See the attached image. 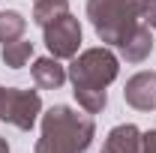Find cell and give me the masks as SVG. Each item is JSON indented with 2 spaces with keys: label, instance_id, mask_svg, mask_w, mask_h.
I'll use <instances>...</instances> for the list:
<instances>
[{
  "label": "cell",
  "instance_id": "1",
  "mask_svg": "<svg viewBox=\"0 0 156 153\" xmlns=\"http://www.w3.org/2000/svg\"><path fill=\"white\" fill-rule=\"evenodd\" d=\"M120 72V60L111 48H87L72 57L69 66V81H72V93H75L78 105L87 114H99L108 105V93L105 87L111 84Z\"/></svg>",
  "mask_w": 156,
  "mask_h": 153
},
{
  "label": "cell",
  "instance_id": "2",
  "mask_svg": "<svg viewBox=\"0 0 156 153\" xmlns=\"http://www.w3.org/2000/svg\"><path fill=\"white\" fill-rule=\"evenodd\" d=\"M96 135L93 117L78 114L69 105H51L42 114V138L33 153H84Z\"/></svg>",
  "mask_w": 156,
  "mask_h": 153
},
{
  "label": "cell",
  "instance_id": "3",
  "mask_svg": "<svg viewBox=\"0 0 156 153\" xmlns=\"http://www.w3.org/2000/svg\"><path fill=\"white\" fill-rule=\"evenodd\" d=\"M144 0H87V18L96 36L108 45H120L141 24Z\"/></svg>",
  "mask_w": 156,
  "mask_h": 153
},
{
  "label": "cell",
  "instance_id": "4",
  "mask_svg": "<svg viewBox=\"0 0 156 153\" xmlns=\"http://www.w3.org/2000/svg\"><path fill=\"white\" fill-rule=\"evenodd\" d=\"M42 114V99L36 90H21V87H6L3 102H0V120L12 123L21 132H30Z\"/></svg>",
  "mask_w": 156,
  "mask_h": 153
},
{
  "label": "cell",
  "instance_id": "5",
  "mask_svg": "<svg viewBox=\"0 0 156 153\" xmlns=\"http://www.w3.org/2000/svg\"><path fill=\"white\" fill-rule=\"evenodd\" d=\"M42 33H45V45H48L51 57L57 60H72L81 48V21L72 12H63L60 18L45 24Z\"/></svg>",
  "mask_w": 156,
  "mask_h": 153
},
{
  "label": "cell",
  "instance_id": "6",
  "mask_svg": "<svg viewBox=\"0 0 156 153\" xmlns=\"http://www.w3.org/2000/svg\"><path fill=\"white\" fill-rule=\"evenodd\" d=\"M126 105L138 111H153L156 108V72H135L123 87Z\"/></svg>",
  "mask_w": 156,
  "mask_h": 153
},
{
  "label": "cell",
  "instance_id": "7",
  "mask_svg": "<svg viewBox=\"0 0 156 153\" xmlns=\"http://www.w3.org/2000/svg\"><path fill=\"white\" fill-rule=\"evenodd\" d=\"M117 48H120V54H123L126 63H141V60H147L150 51H153V33H150V27L141 21Z\"/></svg>",
  "mask_w": 156,
  "mask_h": 153
},
{
  "label": "cell",
  "instance_id": "8",
  "mask_svg": "<svg viewBox=\"0 0 156 153\" xmlns=\"http://www.w3.org/2000/svg\"><path fill=\"white\" fill-rule=\"evenodd\" d=\"M102 153H141V129L135 123L114 126L102 144Z\"/></svg>",
  "mask_w": 156,
  "mask_h": 153
},
{
  "label": "cell",
  "instance_id": "9",
  "mask_svg": "<svg viewBox=\"0 0 156 153\" xmlns=\"http://www.w3.org/2000/svg\"><path fill=\"white\" fill-rule=\"evenodd\" d=\"M30 75H33V81H36V87H42V90H57V87H63V81H66V66H60L57 57H39L33 60V66H30Z\"/></svg>",
  "mask_w": 156,
  "mask_h": 153
},
{
  "label": "cell",
  "instance_id": "10",
  "mask_svg": "<svg viewBox=\"0 0 156 153\" xmlns=\"http://www.w3.org/2000/svg\"><path fill=\"white\" fill-rule=\"evenodd\" d=\"M24 27H27V18L21 12H15V9H3L0 12V42L3 45L21 39L24 36Z\"/></svg>",
  "mask_w": 156,
  "mask_h": 153
},
{
  "label": "cell",
  "instance_id": "11",
  "mask_svg": "<svg viewBox=\"0 0 156 153\" xmlns=\"http://www.w3.org/2000/svg\"><path fill=\"white\" fill-rule=\"evenodd\" d=\"M33 57V42H27V39L21 36L15 42H9V45H3V63L9 66V69H21V66H27V60Z\"/></svg>",
  "mask_w": 156,
  "mask_h": 153
},
{
  "label": "cell",
  "instance_id": "12",
  "mask_svg": "<svg viewBox=\"0 0 156 153\" xmlns=\"http://www.w3.org/2000/svg\"><path fill=\"white\" fill-rule=\"evenodd\" d=\"M63 12H69V0H33V21L39 27L51 24Z\"/></svg>",
  "mask_w": 156,
  "mask_h": 153
},
{
  "label": "cell",
  "instance_id": "13",
  "mask_svg": "<svg viewBox=\"0 0 156 153\" xmlns=\"http://www.w3.org/2000/svg\"><path fill=\"white\" fill-rule=\"evenodd\" d=\"M141 21H144L150 30H156V0H144V12H141Z\"/></svg>",
  "mask_w": 156,
  "mask_h": 153
},
{
  "label": "cell",
  "instance_id": "14",
  "mask_svg": "<svg viewBox=\"0 0 156 153\" xmlns=\"http://www.w3.org/2000/svg\"><path fill=\"white\" fill-rule=\"evenodd\" d=\"M141 153H156V129L141 132Z\"/></svg>",
  "mask_w": 156,
  "mask_h": 153
},
{
  "label": "cell",
  "instance_id": "15",
  "mask_svg": "<svg viewBox=\"0 0 156 153\" xmlns=\"http://www.w3.org/2000/svg\"><path fill=\"white\" fill-rule=\"evenodd\" d=\"M0 153H9V144H6V138L0 135Z\"/></svg>",
  "mask_w": 156,
  "mask_h": 153
}]
</instances>
